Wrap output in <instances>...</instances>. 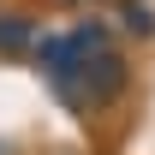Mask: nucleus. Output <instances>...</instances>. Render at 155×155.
Instances as JSON below:
<instances>
[{
    "mask_svg": "<svg viewBox=\"0 0 155 155\" xmlns=\"http://www.w3.org/2000/svg\"><path fill=\"white\" fill-rule=\"evenodd\" d=\"M0 155H18V143H12V137H0Z\"/></svg>",
    "mask_w": 155,
    "mask_h": 155,
    "instance_id": "5",
    "label": "nucleus"
},
{
    "mask_svg": "<svg viewBox=\"0 0 155 155\" xmlns=\"http://www.w3.org/2000/svg\"><path fill=\"white\" fill-rule=\"evenodd\" d=\"M42 42V24L30 12H0V60H30Z\"/></svg>",
    "mask_w": 155,
    "mask_h": 155,
    "instance_id": "2",
    "label": "nucleus"
},
{
    "mask_svg": "<svg viewBox=\"0 0 155 155\" xmlns=\"http://www.w3.org/2000/svg\"><path fill=\"white\" fill-rule=\"evenodd\" d=\"M30 60H36L48 96L72 119L107 114L131 90V54H125V36L114 30V18H78L66 30H42Z\"/></svg>",
    "mask_w": 155,
    "mask_h": 155,
    "instance_id": "1",
    "label": "nucleus"
},
{
    "mask_svg": "<svg viewBox=\"0 0 155 155\" xmlns=\"http://www.w3.org/2000/svg\"><path fill=\"white\" fill-rule=\"evenodd\" d=\"M60 6H114V0H60Z\"/></svg>",
    "mask_w": 155,
    "mask_h": 155,
    "instance_id": "4",
    "label": "nucleus"
},
{
    "mask_svg": "<svg viewBox=\"0 0 155 155\" xmlns=\"http://www.w3.org/2000/svg\"><path fill=\"white\" fill-rule=\"evenodd\" d=\"M114 30L125 42H155V6L149 0H114Z\"/></svg>",
    "mask_w": 155,
    "mask_h": 155,
    "instance_id": "3",
    "label": "nucleus"
}]
</instances>
